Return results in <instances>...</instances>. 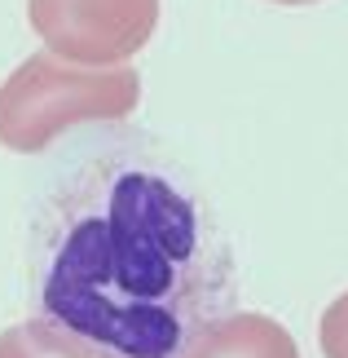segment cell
<instances>
[{
    "instance_id": "2",
    "label": "cell",
    "mask_w": 348,
    "mask_h": 358,
    "mask_svg": "<svg viewBox=\"0 0 348 358\" xmlns=\"http://www.w3.org/2000/svg\"><path fill=\"white\" fill-rule=\"evenodd\" d=\"M137 76L119 71H62L49 58H31L0 93V137L18 150L45 146L66 120H119L137 106Z\"/></svg>"
},
{
    "instance_id": "6",
    "label": "cell",
    "mask_w": 348,
    "mask_h": 358,
    "mask_svg": "<svg viewBox=\"0 0 348 358\" xmlns=\"http://www.w3.org/2000/svg\"><path fill=\"white\" fill-rule=\"evenodd\" d=\"M273 5H313V0H273Z\"/></svg>"
},
{
    "instance_id": "1",
    "label": "cell",
    "mask_w": 348,
    "mask_h": 358,
    "mask_svg": "<svg viewBox=\"0 0 348 358\" xmlns=\"http://www.w3.org/2000/svg\"><path fill=\"white\" fill-rule=\"evenodd\" d=\"M36 306L97 358H186L239 296L229 235L150 155L89 159L49 195L31 248Z\"/></svg>"
},
{
    "instance_id": "5",
    "label": "cell",
    "mask_w": 348,
    "mask_h": 358,
    "mask_svg": "<svg viewBox=\"0 0 348 358\" xmlns=\"http://www.w3.org/2000/svg\"><path fill=\"white\" fill-rule=\"evenodd\" d=\"M322 350L326 358H348V296H340L322 319Z\"/></svg>"
},
{
    "instance_id": "4",
    "label": "cell",
    "mask_w": 348,
    "mask_h": 358,
    "mask_svg": "<svg viewBox=\"0 0 348 358\" xmlns=\"http://www.w3.org/2000/svg\"><path fill=\"white\" fill-rule=\"evenodd\" d=\"M186 358H300V354H296V341L273 319L229 314L216 327H207Z\"/></svg>"
},
{
    "instance_id": "3",
    "label": "cell",
    "mask_w": 348,
    "mask_h": 358,
    "mask_svg": "<svg viewBox=\"0 0 348 358\" xmlns=\"http://www.w3.org/2000/svg\"><path fill=\"white\" fill-rule=\"evenodd\" d=\"M31 22L75 62H119L150 40L159 0H31Z\"/></svg>"
}]
</instances>
